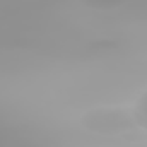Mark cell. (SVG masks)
Masks as SVG:
<instances>
[{
    "instance_id": "cell-1",
    "label": "cell",
    "mask_w": 147,
    "mask_h": 147,
    "mask_svg": "<svg viewBox=\"0 0 147 147\" xmlns=\"http://www.w3.org/2000/svg\"><path fill=\"white\" fill-rule=\"evenodd\" d=\"M135 116H137L139 125H140V127L147 132V92L140 98V101H139V105H137Z\"/></svg>"
}]
</instances>
